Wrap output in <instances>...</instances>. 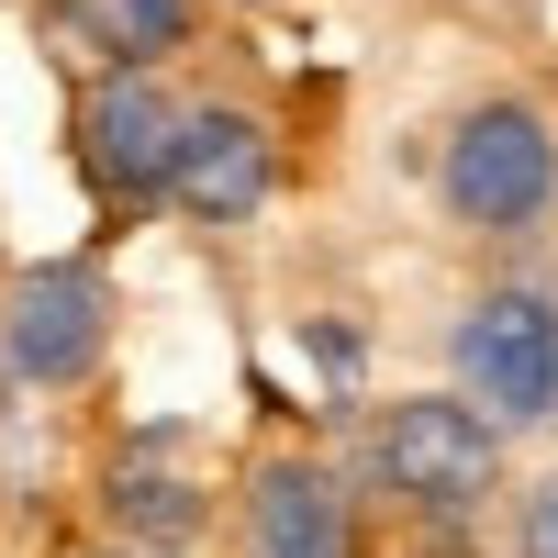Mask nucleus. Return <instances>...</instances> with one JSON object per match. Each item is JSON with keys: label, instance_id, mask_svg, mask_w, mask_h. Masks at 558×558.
<instances>
[{"label": "nucleus", "instance_id": "nucleus-1", "mask_svg": "<svg viewBox=\"0 0 558 558\" xmlns=\"http://www.w3.org/2000/svg\"><path fill=\"white\" fill-rule=\"evenodd\" d=\"M436 213L458 235H492V246L536 235L558 213V123H547V101H525V89L458 101L447 134H436Z\"/></svg>", "mask_w": 558, "mask_h": 558}, {"label": "nucleus", "instance_id": "nucleus-2", "mask_svg": "<svg viewBox=\"0 0 558 558\" xmlns=\"http://www.w3.org/2000/svg\"><path fill=\"white\" fill-rule=\"evenodd\" d=\"M368 481H380L402 514L425 525H458L502 492V425L470 402V391H402L368 413Z\"/></svg>", "mask_w": 558, "mask_h": 558}, {"label": "nucleus", "instance_id": "nucleus-3", "mask_svg": "<svg viewBox=\"0 0 558 558\" xmlns=\"http://www.w3.org/2000/svg\"><path fill=\"white\" fill-rule=\"evenodd\" d=\"M447 368L502 436L558 425V291L547 279H492L447 324Z\"/></svg>", "mask_w": 558, "mask_h": 558}, {"label": "nucleus", "instance_id": "nucleus-4", "mask_svg": "<svg viewBox=\"0 0 558 558\" xmlns=\"http://www.w3.org/2000/svg\"><path fill=\"white\" fill-rule=\"evenodd\" d=\"M112 357V279L89 257H34L0 291V368L23 391H89Z\"/></svg>", "mask_w": 558, "mask_h": 558}, {"label": "nucleus", "instance_id": "nucleus-5", "mask_svg": "<svg viewBox=\"0 0 558 558\" xmlns=\"http://www.w3.org/2000/svg\"><path fill=\"white\" fill-rule=\"evenodd\" d=\"M168 146H179V89L157 68H89L78 89V179L112 213L168 202Z\"/></svg>", "mask_w": 558, "mask_h": 558}, {"label": "nucleus", "instance_id": "nucleus-6", "mask_svg": "<svg viewBox=\"0 0 558 558\" xmlns=\"http://www.w3.org/2000/svg\"><path fill=\"white\" fill-rule=\"evenodd\" d=\"M168 202L202 235H235L279 202V134L246 101H179V146H168Z\"/></svg>", "mask_w": 558, "mask_h": 558}, {"label": "nucleus", "instance_id": "nucleus-7", "mask_svg": "<svg viewBox=\"0 0 558 558\" xmlns=\"http://www.w3.org/2000/svg\"><path fill=\"white\" fill-rule=\"evenodd\" d=\"M101 525L112 547H146V558H191L202 525H213V481H202V458L179 425H134L112 447V470H101Z\"/></svg>", "mask_w": 558, "mask_h": 558}, {"label": "nucleus", "instance_id": "nucleus-8", "mask_svg": "<svg viewBox=\"0 0 558 558\" xmlns=\"http://www.w3.org/2000/svg\"><path fill=\"white\" fill-rule=\"evenodd\" d=\"M246 558H357V502L324 458L279 447L246 470Z\"/></svg>", "mask_w": 558, "mask_h": 558}, {"label": "nucleus", "instance_id": "nucleus-9", "mask_svg": "<svg viewBox=\"0 0 558 558\" xmlns=\"http://www.w3.org/2000/svg\"><path fill=\"white\" fill-rule=\"evenodd\" d=\"M34 23L78 68H168V57H191L202 0H45Z\"/></svg>", "mask_w": 558, "mask_h": 558}, {"label": "nucleus", "instance_id": "nucleus-10", "mask_svg": "<svg viewBox=\"0 0 558 558\" xmlns=\"http://www.w3.org/2000/svg\"><path fill=\"white\" fill-rule=\"evenodd\" d=\"M514 558H558V470H536L514 492Z\"/></svg>", "mask_w": 558, "mask_h": 558}, {"label": "nucleus", "instance_id": "nucleus-11", "mask_svg": "<svg viewBox=\"0 0 558 558\" xmlns=\"http://www.w3.org/2000/svg\"><path fill=\"white\" fill-rule=\"evenodd\" d=\"M235 12H279V0H235Z\"/></svg>", "mask_w": 558, "mask_h": 558}]
</instances>
